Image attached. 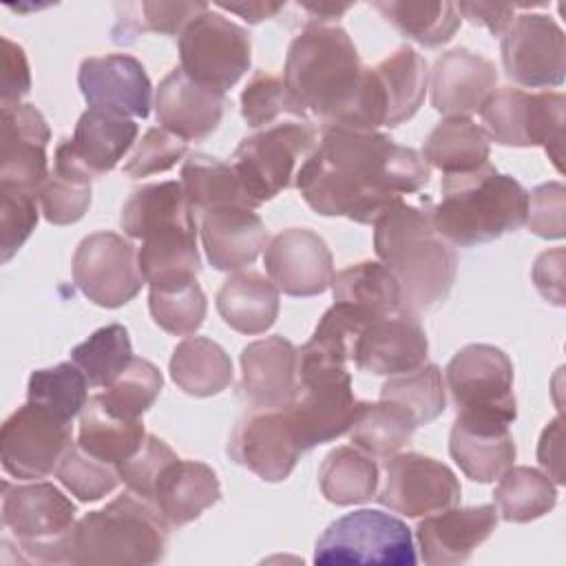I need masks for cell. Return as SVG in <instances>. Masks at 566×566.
Masks as SVG:
<instances>
[{
    "label": "cell",
    "instance_id": "8d00e7d4",
    "mask_svg": "<svg viewBox=\"0 0 566 566\" xmlns=\"http://www.w3.org/2000/svg\"><path fill=\"white\" fill-rule=\"evenodd\" d=\"M146 438L144 422L111 413L97 396H91L80 413L77 444L102 462L122 464L137 453Z\"/></svg>",
    "mask_w": 566,
    "mask_h": 566
},
{
    "label": "cell",
    "instance_id": "9f6ffc18",
    "mask_svg": "<svg viewBox=\"0 0 566 566\" xmlns=\"http://www.w3.org/2000/svg\"><path fill=\"white\" fill-rule=\"evenodd\" d=\"M564 111L566 97L562 93H533V146H542L559 172L564 159Z\"/></svg>",
    "mask_w": 566,
    "mask_h": 566
},
{
    "label": "cell",
    "instance_id": "74e56055",
    "mask_svg": "<svg viewBox=\"0 0 566 566\" xmlns=\"http://www.w3.org/2000/svg\"><path fill=\"white\" fill-rule=\"evenodd\" d=\"M380 471L371 455L358 447L332 449L318 467L321 493L327 502L338 506H352L367 502L378 491Z\"/></svg>",
    "mask_w": 566,
    "mask_h": 566
},
{
    "label": "cell",
    "instance_id": "c3c4849f",
    "mask_svg": "<svg viewBox=\"0 0 566 566\" xmlns=\"http://www.w3.org/2000/svg\"><path fill=\"white\" fill-rule=\"evenodd\" d=\"M161 387L164 378L159 367L146 358L133 356L130 363L119 371V376L111 385H106L102 394H97V398L111 413L137 420L144 411L153 407Z\"/></svg>",
    "mask_w": 566,
    "mask_h": 566
},
{
    "label": "cell",
    "instance_id": "4fadbf2b",
    "mask_svg": "<svg viewBox=\"0 0 566 566\" xmlns=\"http://www.w3.org/2000/svg\"><path fill=\"white\" fill-rule=\"evenodd\" d=\"M71 447V422L55 418L29 400L18 407L0 429L2 469L18 480L46 478L57 469Z\"/></svg>",
    "mask_w": 566,
    "mask_h": 566
},
{
    "label": "cell",
    "instance_id": "d4e9b609",
    "mask_svg": "<svg viewBox=\"0 0 566 566\" xmlns=\"http://www.w3.org/2000/svg\"><path fill=\"white\" fill-rule=\"evenodd\" d=\"M197 219L206 256L219 272H239L254 263L268 245L265 223L250 208L221 206Z\"/></svg>",
    "mask_w": 566,
    "mask_h": 566
},
{
    "label": "cell",
    "instance_id": "be15d7a7",
    "mask_svg": "<svg viewBox=\"0 0 566 566\" xmlns=\"http://www.w3.org/2000/svg\"><path fill=\"white\" fill-rule=\"evenodd\" d=\"M217 7L241 15L250 24H256L261 20L274 18L285 4L283 2H261V0H256V2H217Z\"/></svg>",
    "mask_w": 566,
    "mask_h": 566
},
{
    "label": "cell",
    "instance_id": "7dc6e473",
    "mask_svg": "<svg viewBox=\"0 0 566 566\" xmlns=\"http://www.w3.org/2000/svg\"><path fill=\"white\" fill-rule=\"evenodd\" d=\"M124 13L113 27V42L133 44L139 33L155 31L166 35H179L184 27L199 13L208 11L206 2H133L119 4Z\"/></svg>",
    "mask_w": 566,
    "mask_h": 566
},
{
    "label": "cell",
    "instance_id": "91938a15",
    "mask_svg": "<svg viewBox=\"0 0 566 566\" xmlns=\"http://www.w3.org/2000/svg\"><path fill=\"white\" fill-rule=\"evenodd\" d=\"M533 283L546 301L564 305V248L546 250L535 259Z\"/></svg>",
    "mask_w": 566,
    "mask_h": 566
},
{
    "label": "cell",
    "instance_id": "83f0119b",
    "mask_svg": "<svg viewBox=\"0 0 566 566\" xmlns=\"http://www.w3.org/2000/svg\"><path fill=\"white\" fill-rule=\"evenodd\" d=\"M279 287L254 270L230 274L217 292V312L241 334H263L279 316Z\"/></svg>",
    "mask_w": 566,
    "mask_h": 566
},
{
    "label": "cell",
    "instance_id": "680465c9",
    "mask_svg": "<svg viewBox=\"0 0 566 566\" xmlns=\"http://www.w3.org/2000/svg\"><path fill=\"white\" fill-rule=\"evenodd\" d=\"M31 91V71L24 49L9 38H2V82L0 99L2 106L20 104V99Z\"/></svg>",
    "mask_w": 566,
    "mask_h": 566
},
{
    "label": "cell",
    "instance_id": "836d02e7",
    "mask_svg": "<svg viewBox=\"0 0 566 566\" xmlns=\"http://www.w3.org/2000/svg\"><path fill=\"white\" fill-rule=\"evenodd\" d=\"M179 181L195 217L221 206H243L250 210L259 208V203L243 188L234 168L212 155H188L181 166Z\"/></svg>",
    "mask_w": 566,
    "mask_h": 566
},
{
    "label": "cell",
    "instance_id": "60d3db41",
    "mask_svg": "<svg viewBox=\"0 0 566 566\" xmlns=\"http://www.w3.org/2000/svg\"><path fill=\"white\" fill-rule=\"evenodd\" d=\"M493 491L495 509L502 520L526 524L551 513L557 504L553 480L533 467H509Z\"/></svg>",
    "mask_w": 566,
    "mask_h": 566
},
{
    "label": "cell",
    "instance_id": "1f68e13d",
    "mask_svg": "<svg viewBox=\"0 0 566 566\" xmlns=\"http://www.w3.org/2000/svg\"><path fill=\"white\" fill-rule=\"evenodd\" d=\"M53 159V170L40 186L38 201L49 223L69 226L80 221L91 206L93 175L73 155L66 137L57 144Z\"/></svg>",
    "mask_w": 566,
    "mask_h": 566
},
{
    "label": "cell",
    "instance_id": "bcb514c9",
    "mask_svg": "<svg viewBox=\"0 0 566 566\" xmlns=\"http://www.w3.org/2000/svg\"><path fill=\"white\" fill-rule=\"evenodd\" d=\"M380 398L402 405L413 420L427 424L436 420L447 407V387L442 371L433 363H424L413 371L389 376L380 387Z\"/></svg>",
    "mask_w": 566,
    "mask_h": 566
},
{
    "label": "cell",
    "instance_id": "f907efd6",
    "mask_svg": "<svg viewBox=\"0 0 566 566\" xmlns=\"http://www.w3.org/2000/svg\"><path fill=\"white\" fill-rule=\"evenodd\" d=\"M241 115L252 128L272 126L281 117L307 119L292 102L283 77L268 71H256L241 91Z\"/></svg>",
    "mask_w": 566,
    "mask_h": 566
},
{
    "label": "cell",
    "instance_id": "f546056e",
    "mask_svg": "<svg viewBox=\"0 0 566 566\" xmlns=\"http://www.w3.org/2000/svg\"><path fill=\"white\" fill-rule=\"evenodd\" d=\"M137 265L150 287L195 281L201 272L197 228H164L142 239Z\"/></svg>",
    "mask_w": 566,
    "mask_h": 566
},
{
    "label": "cell",
    "instance_id": "ac0fdd59",
    "mask_svg": "<svg viewBox=\"0 0 566 566\" xmlns=\"http://www.w3.org/2000/svg\"><path fill=\"white\" fill-rule=\"evenodd\" d=\"M268 279L287 296L323 294L334 279V259L310 228H287L274 234L263 252Z\"/></svg>",
    "mask_w": 566,
    "mask_h": 566
},
{
    "label": "cell",
    "instance_id": "8fae6325",
    "mask_svg": "<svg viewBox=\"0 0 566 566\" xmlns=\"http://www.w3.org/2000/svg\"><path fill=\"white\" fill-rule=\"evenodd\" d=\"M179 66L199 84L228 93L250 69V33L217 11H203L179 33Z\"/></svg>",
    "mask_w": 566,
    "mask_h": 566
},
{
    "label": "cell",
    "instance_id": "e575fe53",
    "mask_svg": "<svg viewBox=\"0 0 566 566\" xmlns=\"http://www.w3.org/2000/svg\"><path fill=\"white\" fill-rule=\"evenodd\" d=\"M385 93V126L411 119L424 102L429 71L424 57L413 46H398L374 66Z\"/></svg>",
    "mask_w": 566,
    "mask_h": 566
},
{
    "label": "cell",
    "instance_id": "d590c367",
    "mask_svg": "<svg viewBox=\"0 0 566 566\" xmlns=\"http://www.w3.org/2000/svg\"><path fill=\"white\" fill-rule=\"evenodd\" d=\"M170 378L188 396L208 398L232 382V360L219 343L190 336L172 349Z\"/></svg>",
    "mask_w": 566,
    "mask_h": 566
},
{
    "label": "cell",
    "instance_id": "ab89813d",
    "mask_svg": "<svg viewBox=\"0 0 566 566\" xmlns=\"http://www.w3.org/2000/svg\"><path fill=\"white\" fill-rule=\"evenodd\" d=\"M416 429L418 422L402 405L385 398L378 402L363 400L349 427V438L354 447L371 458H391L411 442Z\"/></svg>",
    "mask_w": 566,
    "mask_h": 566
},
{
    "label": "cell",
    "instance_id": "7a4b0ae2",
    "mask_svg": "<svg viewBox=\"0 0 566 566\" xmlns=\"http://www.w3.org/2000/svg\"><path fill=\"white\" fill-rule=\"evenodd\" d=\"M285 88L296 108L323 126L376 130L385 126V93L374 66H365L338 24H305L292 40L285 66Z\"/></svg>",
    "mask_w": 566,
    "mask_h": 566
},
{
    "label": "cell",
    "instance_id": "7bdbcfd3",
    "mask_svg": "<svg viewBox=\"0 0 566 566\" xmlns=\"http://www.w3.org/2000/svg\"><path fill=\"white\" fill-rule=\"evenodd\" d=\"M27 400L55 418L71 422L88 402V380L73 360L57 363L49 369H35L29 376Z\"/></svg>",
    "mask_w": 566,
    "mask_h": 566
},
{
    "label": "cell",
    "instance_id": "ffe728a7",
    "mask_svg": "<svg viewBox=\"0 0 566 566\" xmlns=\"http://www.w3.org/2000/svg\"><path fill=\"white\" fill-rule=\"evenodd\" d=\"M49 139V124L33 104L2 106L0 186L38 195L51 172L46 161Z\"/></svg>",
    "mask_w": 566,
    "mask_h": 566
},
{
    "label": "cell",
    "instance_id": "cb8c5ba5",
    "mask_svg": "<svg viewBox=\"0 0 566 566\" xmlns=\"http://www.w3.org/2000/svg\"><path fill=\"white\" fill-rule=\"evenodd\" d=\"M509 422L489 416L455 413L449 453L460 471L480 484L495 482L515 462V440Z\"/></svg>",
    "mask_w": 566,
    "mask_h": 566
},
{
    "label": "cell",
    "instance_id": "6da1fadb",
    "mask_svg": "<svg viewBox=\"0 0 566 566\" xmlns=\"http://www.w3.org/2000/svg\"><path fill=\"white\" fill-rule=\"evenodd\" d=\"M429 177L424 159L385 133L323 126L294 186L323 217L374 223L396 199L420 192Z\"/></svg>",
    "mask_w": 566,
    "mask_h": 566
},
{
    "label": "cell",
    "instance_id": "e0dca14e",
    "mask_svg": "<svg viewBox=\"0 0 566 566\" xmlns=\"http://www.w3.org/2000/svg\"><path fill=\"white\" fill-rule=\"evenodd\" d=\"M303 453L283 409L254 407L230 433L228 455L265 482H283Z\"/></svg>",
    "mask_w": 566,
    "mask_h": 566
},
{
    "label": "cell",
    "instance_id": "30bf717a",
    "mask_svg": "<svg viewBox=\"0 0 566 566\" xmlns=\"http://www.w3.org/2000/svg\"><path fill=\"white\" fill-rule=\"evenodd\" d=\"M455 413L489 416L509 424L517 418L513 363L495 345L471 343L453 354L444 369Z\"/></svg>",
    "mask_w": 566,
    "mask_h": 566
},
{
    "label": "cell",
    "instance_id": "8992f818",
    "mask_svg": "<svg viewBox=\"0 0 566 566\" xmlns=\"http://www.w3.org/2000/svg\"><path fill=\"white\" fill-rule=\"evenodd\" d=\"M75 504L51 482H2V548L27 564H69Z\"/></svg>",
    "mask_w": 566,
    "mask_h": 566
},
{
    "label": "cell",
    "instance_id": "f6af8a7d",
    "mask_svg": "<svg viewBox=\"0 0 566 566\" xmlns=\"http://www.w3.org/2000/svg\"><path fill=\"white\" fill-rule=\"evenodd\" d=\"M133 347L128 329L119 323L95 329L84 343L71 349V360L82 369L88 385L106 387L130 363Z\"/></svg>",
    "mask_w": 566,
    "mask_h": 566
},
{
    "label": "cell",
    "instance_id": "d6986e66",
    "mask_svg": "<svg viewBox=\"0 0 566 566\" xmlns=\"http://www.w3.org/2000/svg\"><path fill=\"white\" fill-rule=\"evenodd\" d=\"M77 86L88 108L144 119L153 106V84L148 73L144 64L128 53H108L82 60Z\"/></svg>",
    "mask_w": 566,
    "mask_h": 566
},
{
    "label": "cell",
    "instance_id": "3957f363",
    "mask_svg": "<svg viewBox=\"0 0 566 566\" xmlns=\"http://www.w3.org/2000/svg\"><path fill=\"white\" fill-rule=\"evenodd\" d=\"M374 250L398 281L405 307L418 314L447 301L458 274V254L433 228L427 199L424 208L396 199L374 221Z\"/></svg>",
    "mask_w": 566,
    "mask_h": 566
},
{
    "label": "cell",
    "instance_id": "44dd1931",
    "mask_svg": "<svg viewBox=\"0 0 566 566\" xmlns=\"http://www.w3.org/2000/svg\"><path fill=\"white\" fill-rule=\"evenodd\" d=\"M497 522L500 513L495 504L451 506L429 513L416 528L420 557L429 566L464 564L473 551L491 537Z\"/></svg>",
    "mask_w": 566,
    "mask_h": 566
},
{
    "label": "cell",
    "instance_id": "f35d334b",
    "mask_svg": "<svg viewBox=\"0 0 566 566\" xmlns=\"http://www.w3.org/2000/svg\"><path fill=\"white\" fill-rule=\"evenodd\" d=\"M329 287L334 303L352 305L371 316L405 307L398 281L380 261H360L336 272Z\"/></svg>",
    "mask_w": 566,
    "mask_h": 566
},
{
    "label": "cell",
    "instance_id": "94428289",
    "mask_svg": "<svg viewBox=\"0 0 566 566\" xmlns=\"http://www.w3.org/2000/svg\"><path fill=\"white\" fill-rule=\"evenodd\" d=\"M471 24L486 27L493 35H502L515 18L517 4H495V2H460L455 4Z\"/></svg>",
    "mask_w": 566,
    "mask_h": 566
},
{
    "label": "cell",
    "instance_id": "ba28073f",
    "mask_svg": "<svg viewBox=\"0 0 566 566\" xmlns=\"http://www.w3.org/2000/svg\"><path fill=\"white\" fill-rule=\"evenodd\" d=\"M418 562L409 526L378 509H358L332 522L314 548V564L413 566Z\"/></svg>",
    "mask_w": 566,
    "mask_h": 566
},
{
    "label": "cell",
    "instance_id": "681fc988",
    "mask_svg": "<svg viewBox=\"0 0 566 566\" xmlns=\"http://www.w3.org/2000/svg\"><path fill=\"white\" fill-rule=\"evenodd\" d=\"M148 307L153 321L168 334L190 336L195 334L206 318V294L195 281L150 287Z\"/></svg>",
    "mask_w": 566,
    "mask_h": 566
},
{
    "label": "cell",
    "instance_id": "e7e4bbea",
    "mask_svg": "<svg viewBox=\"0 0 566 566\" xmlns=\"http://www.w3.org/2000/svg\"><path fill=\"white\" fill-rule=\"evenodd\" d=\"M298 7L312 13L307 24H323L325 20L340 18L345 11L352 9V4H336V2H301Z\"/></svg>",
    "mask_w": 566,
    "mask_h": 566
},
{
    "label": "cell",
    "instance_id": "277c9868",
    "mask_svg": "<svg viewBox=\"0 0 566 566\" xmlns=\"http://www.w3.org/2000/svg\"><path fill=\"white\" fill-rule=\"evenodd\" d=\"M433 228L451 245L489 243L526 223L528 192L511 175L491 164L458 175H444L440 201H429Z\"/></svg>",
    "mask_w": 566,
    "mask_h": 566
},
{
    "label": "cell",
    "instance_id": "4316f807",
    "mask_svg": "<svg viewBox=\"0 0 566 566\" xmlns=\"http://www.w3.org/2000/svg\"><path fill=\"white\" fill-rule=\"evenodd\" d=\"M221 500L217 473L197 460H172L159 475L153 506L170 528L195 522L206 509Z\"/></svg>",
    "mask_w": 566,
    "mask_h": 566
},
{
    "label": "cell",
    "instance_id": "f1b7e54d",
    "mask_svg": "<svg viewBox=\"0 0 566 566\" xmlns=\"http://www.w3.org/2000/svg\"><path fill=\"white\" fill-rule=\"evenodd\" d=\"M137 137V124L130 117L86 108L69 139L73 155L95 177L113 170Z\"/></svg>",
    "mask_w": 566,
    "mask_h": 566
},
{
    "label": "cell",
    "instance_id": "11a10c76",
    "mask_svg": "<svg viewBox=\"0 0 566 566\" xmlns=\"http://www.w3.org/2000/svg\"><path fill=\"white\" fill-rule=\"evenodd\" d=\"M186 139L177 137L175 133L153 126L144 133L137 142L133 155L124 164V172L133 179H142L155 172H164L172 168L186 155Z\"/></svg>",
    "mask_w": 566,
    "mask_h": 566
},
{
    "label": "cell",
    "instance_id": "5bb4252c",
    "mask_svg": "<svg viewBox=\"0 0 566 566\" xmlns=\"http://www.w3.org/2000/svg\"><path fill=\"white\" fill-rule=\"evenodd\" d=\"M502 64L520 86H562L566 71V40L562 27L546 13L515 15L500 35Z\"/></svg>",
    "mask_w": 566,
    "mask_h": 566
},
{
    "label": "cell",
    "instance_id": "db71d44e",
    "mask_svg": "<svg viewBox=\"0 0 566 566\" xmlns=\"http://www.w3.org/2000/svg\"><path fill=\"white\" fill-rule=\"evenodd\" d=\"M172 460H177V453L161 438L146 433L137 453L130 455L128 460H124L122 464H117V473H119V480L128 486V491H133L135 495L144 497L153 504L155 484H157L161 471Z\"/></svg>",
    "mask_w": 566,
    "mask_h": 566
},
{
    "label": "cell",
    "instance_id": "b9f144b4",
    "mask_svg": "<svg viewBox=\"0 0 566 566\" xmlns=\"http://www.w3.org/2000/svg\"><path fill=\"white\" fill-rule=\"evenodd\" d=\"M374 9L394 24L402 35L422 46L447 44L460 29V13L453 2H424V0H380Z\"/></svg>",
    "mask_w": 566,
    "mask_h": 566
},
{
    "label": "cell",
    "instance_id": "6f0895ef",
    "mask_svg": "<svg viewBox=\"0 0 566 566\" xmlns=\"http://www.w3.org/2000/svg\"><path fill=\"white\" fill-rule=\"evenodd\" d=\"M566 188L548 181L528 192L526 226L542 239H562L566 234Z\"/></svg>",
    "mask_w": 566,
    "mask_h": 566
},
{
    "label": "cell",
    "instance_id": "816d5d0a",
    "mask_svg": "<svg viewBox=\"0 0 566 566\" xmlns=\"http://www.w3.org/2000/svg\"><path fill=\"white\" fill-rule=\"evenodd\" d=\"M55 475L82 502L102 500L119 482L117 467L86 453L77 442L62 455Z\"/></svg>",
    "mask_w": 566,
    "mask_h": 566
},
{
    "label": "cell",
    "instance_id": "52a82bcc",
    "mask_svg": "<svg viewBox=\"0 0 566 566\" xmlns=\"http://www.w3.org/2000/svg\"><path fill=\"white\" fill-rule=\"evenodd\" d=\"M363 400L354 396L345 365L298 360L292 398L281 407L303 451L332 442L347 433Z\"/></svg>",
    "mask_w": 566,
    "mask_h": 566
},
{
    "label": "cell",
    "instance_id": "9a60e30c",
    "mask_svg": "<svg viewBox=\"0 0 566 566\" xmlns=\"http://www.w3.org/2000/svg\"><path fill=\"white\" fill-rule=\"evenodd\" d=\"M460 482L455 473L429 458L413 451L387 458L378 502L394 513L407 517H422L460 504Z\"/></svg>",
    "mask_w": 566,
    "mask_h": 566
},
{
    "label": "cell",
    "instance_id": "d6a6232c",
    "mask_svg": "<svg viewBox=\"0 0 566 566\" xmlns=\"http://www.w3.org/2000/svg\"><path fill=\"white\" fill-rule=\"evenodd\" d=\"M491 146L480 124L471 117H444L427 135L422 144V159L427 166L442 170L444 175L471 172L489 164Z\"/></svg>",
    "mask_w": 566,
    "mask_h": 566
},
{
    "label": "cell",
    "instance_id": "7c38bea8",
    "mask_svg": "<svg viewBox=\"0 0 566 566\" xmlns=\"http://www.w3.org/2000/svg\"><path fill=\"white\" fill-rule=\"evenodd\" d=\"M73 283L99 307H122L133 301L146 283L135 245L117 232H93L84 237L73 254Z\"/></svg>",
    "mask_w": 566,
    "mask_h": 566
},
{
    "label": "cell",
    "instance_id": "9c48e42d",
    "mask_svg": "<svg viewBox=\"0 0 566 566\" xmlns=\"http://www.w3.org/2000/svg\"><path fill=\"white\" fill-rule=\"evenodd\" d=\"M318 144L310 119H281L241 139L230 166L248 195L261 206L292 184L296 161L305 159Z\"/></svg>",
    "mask_w": 566,
    "mask_h": 566
},
{
    "label": "cell",
    "instance_id": "ee69618b",
    "mask_svg": "<svg viewBox=\"0 0 566 566\" xmlns=\"http://www.w3.org/2000/svg\"><path fill=\"white\" fill-rule=\"evenodd\" d=\"M482 130L502 146H533V93L502 86L493 91L482 108Z\"/></svg>",
    "mask_w": 566,
    "mask_h": 566
},
{
    "label": "cell",
    "instance_id": "2e32d148",
    "mask_svg": "<svg viewBox=\"0 0 566 566\" xmlns=\"http://www.w3.org/2000/svg\"><path fill=\"white\" fill-rule=\"evenodd\" d=\"M429 352L420 318L409 307L376 316L363 325L352 343L349 360L360 371L398 376L424 365Z\"/></svg>",
    "mask_w": 566,
    "mask_h": 566
},
{
    "label": "cell",
    "instance_id": "5b68a950",
    "mask_svg": "<svg viewBox=\"0 0 566 566\" xmlns=\"http://www.w3.org/2000/svg\"><path fill=\"white\" fill-rule=\"evenodd\" d=\"M168 531L170 526L148 500L126 491L73 524L69 564H157L166 555Z\"/></svg>",
    "mask_w": 566,
    "mask_h": 566
},
{
    "label": "cell",
    "instance_id": "4dcf8cb0",
    "mask_svg": "<svg viewBox=\"0 0 566 566\" xmlns=\"http://www.w3.org/2000/svg\"><path fill=\"white\" fill-rule=\"evenodd\" d=\"M119 226L130 239H144L164 228H197V217L184 195L181 181L146 184L126 199Z\"/></svg>",
    "mask_w": 566,
    "mask_h": 566
},
{
    "label": "cell",
    "instance_id": "6125c7cd",
    "mask_svg": "<svg viewBox=\"0 0 566 566\" xmlns=\"http://www.w3.org/2000/svg\"><path fill=\"white\" fill-rule=\"evenodd\" d=\"M562 458H564V424H562V416H557L546 424L537 444V460L546 469V475L553 478L557 484H564Z\"/></svg>",
    "mask_w": 566,
    "mask_h": 566
},
{
    "label": "cell",
    "instance_id": "7402d4cb",
    "mask_svg": "<svg viewBox=\"0 0 566 566\" xmlns=\"http://www.w3.org/2000/svg\"><path fill=\"white\" fill-rule=\"evenodd\" d=\"M226 95L195 82L181 66H175L157 86V124L186 142H201L212 135L223 117Z\"/></svg>",
    "mask_w": 566,
    "mask_h": 566
},
{
    "label": "cell",
    "instance_id": "f5cc1de1",
    "mask_svg": "<svg viewBox=\"0 0 566 566\" xmlns=\"http://www.w3.org/2000/svg\"><path fill=\"white\" fill-rule=\"evenodd\" d=\"M38 226V195L0 186V259L2 263L24 245Z\"/></svg>",
    "mask_w": 566,
    "mask_h": 566
},
{
    "label": "cell",
    "instance_id": "603a6c76",
    "mask_svg": "<svg viewBox=\"0 0 566 566\" xmlns=\"http://www.w3.org/2000/svg\"><path fill=\"white\" fill-rule=\"evenodd\" d=\"M497 86L495 64L469 49L444 51L431 69V106L447 117L478 113Z\"/></svg>",
    "mask_w": 566,
    "mask_h": 566
},
{
    "label": "cell",
    "instance_id": "484cf974",
    "mask_svg": "<svg viewBox=\"0 0 566 566\" xmlns=\"http://www.w3.org/2000/svg\"><path fill=\"white\" fill-rule=\"evenodd\" d=\"M296 385V347L283 336H265L241 349L239 394L263 409H281Z\"/></svg>",
    "mask_w": 566,
    "mask_h": 566
}]
</instances>
